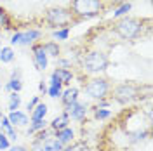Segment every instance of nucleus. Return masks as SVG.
I'll use <instances>...</instances> for the list:
<instances>
[{
    "mask_svg": "<svg viewBox=\"0 0 153 151\" xmlns=\"http://www.w3.org/2000/svg\"><path fill=\"white\" fill-rule=\"evenodd\" d=\"M56 139L61 144H66V142H70L71 139H73V130L71 129H61V130H56Z\"/></svg>",
    "mask_w": 153,
    "mask_h": 151,
    "instance_id": "nucleus-12",
    "label": "nucleus"
},
{
    "mask_svg": "<svg viewBox=\"0 0 153 151\" xmlns=\"http://www.w3.org/2000/svg\"><path fill=\"white\" fill-rule=\"evenodd\" d=\"M76 95H78V90H76L75 87H73V89H68L66 92L61 95V99H63V104H65V106H70V104L76 103Z\"/></svg>",
    "mask_w": 153,
    "mask_h": 151,
    "instance_id": "nucleus-15",
    "label": "nucleus"
},
{
    "mask_svg": "<svg viewBox=\"0 0 153 151\" xmlns=\"http://www.w3.org/2000/svg\"><path fill=\"white\" fill-rule=\"evenodd\" d=\"M7 120L10 122V125H26L28 123V116L25 113H19V111H10Z\"/></svg>",
    "mask_w": 153,
    "mask_h": 151,
    "instance_id": "nucleus-11",
    "label": "nucleus"
},
{
    "mask_svg": "<svg viewBox=\"0 0 153 151\" xmlns=\"http://www.w3.org/2000/svg\"><path fill=\"white\" fill-rule=\"evenodd\" d=\"M63 151H91V150H89V146H87L85 142H75L73 146L65 148Z\"/></svg>",
    "mask_w": 153,
    "mask_h": 151,
    "instance_id": "nucleus-24",
    "label": "nucleus"
},
{
    "mask_svg": "<svg viewBox=\"0 0 153 151\" xmlns=\"http://www.w3.org/2000/svg\"><path fill=\"white\" fill-rule=\"evenodd\" d=\"M110 92V82L106 78H92L85 84V94L92 99H105Z\"/></svg>",
    "mask_w": 153,
    "mask_h": 151,
    "instance_id": "nucleus-6",
    "label": "nucleus"
},
{
    "mask_svg": "<svg viewBox=\"0 0 153 151\" xmlns=\"http://www.w3.org/2000/svg\"><path fill=\"white\" fill-rule=\"evenodd\" d=\"M68 108V116H71L73 120H78V122H82L84 118H85L87 115V106L85 104H80V103H73L70 104V106H66Z\"/></svg>",
    "mask_w": 153,
    "mask_h": 151,
    "instance_id": "nucleus-8",
    "label": "nucleus"
},
{
    "mask_svg": "<svg viewBox=\"0 0 153 151\" xmlns=\"http://www.w3.org/2000/svg\"><path fill=\"white\" fill-rule=\"evenodd\" d=\"M0 129H2V132L7 134L10 139H16V137H18V134L14 132V129H12L10 122L7 120V118H5V116H2V123H0Z\"/></svg>",
    "mask_w": 153,
    "mask_h": 151,
    "instance_id": "nucleus-17",
    "label": "nucleus"
},
{
    "mask_svg": "<svg viewBox=\"0 0 153 151\" xmlns=\"http://www.w3.org/2000/svg\"><path fill=\"white\" fill-rule=\"evenodd\" d=\"M110 4H113V5H117V4H125L127 0H108Z\"/></svg>",
    "mask_w": 153,
    "mask_h": 151,
    "instance_id": "nucleus-32",
    "label": "nucleus"
},
{
    "mask_svg": "<svg viewBox=\"0 0 153 151\" xmlns=\"http://www.w3.org/2000/svg\"><path fill=\"white\" fill-rule=\"evenodd\" d=\"M148 23H150V19L122 18L111 24V31L122 40H136V38L143 37V30L148 28L144 24H148Z\"/></svg>",
    "mask_w": 153,
    "mask_h": 151,
    "instance_id": "nucleus-2",
    "label": "nucleus"
},
{
    "mask_svg": "<svg viewBox=\"0 0 153 151\" xmlns=\"http://www.w3.org/2000/svg\"><path fill=\"white\" fill-rule=\"evenodd\" d=\"M110 115H111V111L110 110H103V108H96V111H94V116L97 120H105Z\"/></svg>",
    "mask_w": 153,
    "mask_h": 151,
    "instance_id": "nucleus-25",
    "label": "nucleus"
},
{
    "mask_svg": "<svg viewBox=\"0 0 153 151\" xmlns=\"http://www.w3.org/2000/svg\"><path fill=\"white\" fill-rule=\"evenodd\" d=\"M40 30H28V31H18V33H14L12 38H10V44L12 45H30V44H33L37 38H40Z\"/></svg>",
    "mask_w": 153,
    "mask_h": 151,
    "instance_id": "nucleus-7",
    "label": "nucleus"
},
{
    "mask_svg": "<svg viewBox=\"0 0 153 151\" xmlns=\"http://www.w3.org/2000/svg\"><path fill=\"white\" fill-rule=\"evenodd\" d=\"M37 103H38V99H37V97H33V99H31V103H28V110H33V108L37 106Z\"/></svg>",
    "mask_w": 153,
    "mask_h": 151,
    "instance_id": "nucleus-30",
    "label": "nucleus"
},
{
    "mask_svg": "<svg viewBox=\"0 0 153 151\" xmlns=\"http://www.w3.org/2000/svg\"><path fill=\"white\" fill-rule=\"evenodd\" d=\"M14 59V50L10 47H2L0 49V61L2 63H10Z\"/></svg>",
    "mask_w": 153,
    "mask_h": 151,
    "instance_id": "nucleus-19",
    "label": "nucleus"
},
{
    "mask_svg": "<svg viewBox=\"0 0 153 151\" xmlns=\"http://www.w3.org/2000/svg\"><path fill=\"white\" fill-rule=\"evenodd\" d=\"M19 104H21V97H19V94H18V92H12V94H10L9 110H10V111H18Z\"/></svg>",
    "mask_w": 153,
    "mask_h": 151,
    "instance_id": "nucleus-21",
    "label": "nucleus"
},
{
    "mask_svg": "<svg viewBox=\"0 0 153 151\" xmlns=\"http://www.w3.org/2000/svg\"><path fill=\"white\" fill-rule=\"evenodd\" d=\"M0 118H2V110H0Z\"/></svg>",
    "mask_w": 153,
    "mask_h": 151,
    "instance_id": "nucleus-33",
    "label": "nucleus"
},
{
    "mask_svg": "<svg viewBox=\"0 0 153 151\" xmlns=\"http://www.w3.org/2000/svg\"><path fill=\"white\" fill-rule=\"evenodd\" d=\"M54 38L56 40H66L68 35H70V28H59V30H54Z\"/></svg>",
    "mask_w": 153,
    "mask_h": 151,
    "instance_id": "nucleus-23",
    "label": "nucleus"
},
{
    "mask_svg": "<svg viewBox=\"0 0 153 151\" xmlns=\"http://www.w3.org/2000/svg\"><path fill=\"white\" fill-rule=\"evenodd\" d=\"M40 151H63V144L57 139H47L42 144V150Z\"/></svg>",
    "mask_w": 153,
    "mask_h": 151,
    "instance_id": "nucleus-16",
    "label": "nucleus"
},
{
    "mask_svg": "<svg viewBox=\"0 0 153 151\" xmlns=\"http://www.w3.org/2000/svg\"><path fill=\"white\" fill-rule=\"evenodd\" d=\"M9 148V139L4 132H0V150H7Z\"/></svg>",
    "mask_w": 153,
    "mask_h": 151,
    "instance_id": "nucleus-29",
    "label": "nucleus"
},
{
    "mask_svg": "<svg viewBox=\"0 0 153 151\" xmlns=\"http://www.w3.org/2000/svg\"><path fill=\"white\" fill-rule=\"evenodd\" d=\"M82 66L87 73H101L110 66V59L103 50H91L84 56Z\"/></svg>",
    "mask_w": 153,
    "mask_h": 151,
    "instance_id": "nucleus-4",
    "label": "nucleus"
},
{
    "mask_svg": "<svg viewBox=\"0 0 153 151\" xmlns=\"http://www.w3.org/2000/svg\"><path fill=\"white\" fill-rule=\"evenodd\" d=\"M68 122H70V116L66 113H63V115H59L57 118H54L51 125H52L54 130H61V129H66L68 127Z\"/></svg>",
    "mask_w": 153,
    "mask_h": 151,
    "instance_id": "nucleus-13",
    "label": "nucleus"
},
{
    "mask_svg": "<svg viewBox=\"0 0 153 151\" xmlns=\"http://www.w3.org/2000/svg\"><path fill=\"white\" fill-rule=\"evenodd\" d=\"M68 10L73 18V23H80L85 19H92L101 16L108 10L106 0H70Z\"/></svg>",
    "mask_w": 153,
    "mask_h": 151,
    "instance_id": "nucleus-1",
    "label": "nucleus"
},
{
    "mask_svg": "<svg viewBox=\"0 0 153 151\" xmlns=\"http://www.w3.org/2000/svg\"><path fill=\"white\" fill-rule=\"evenodd\" d=\"M44 120H33V123L30 125V129H28V134H35L38 130V129H44Z\"/></svg>",
    "mask_w": 153,
    "mask_h": 151,
    "instance_id": "nucleus-26",
    "label": "nucleus"
},
{
    "mask_svg": "<svg viewBox=\"0 0 153 151\" xmlns=\"http://www.w3.org/2000/svg\"><path fill=\"white\" fill-rule=\"evenodd\" d=\"M141 94V87L139 85L132 84V82H124V84H118L113 90V99L118 104H127L134 101L136 97H139Z\"/></svg>",
    "mask_w": 153,
    "mask_h": 151,
    "instance_id": "nucleus-5",
    "label": "nucleus"
},
{
    "mask_svg": "<svg viewBox=\"0 0 153 151\" xmlns=\"http://www.w3.org/2000/svg\"><path fill=\"white\" fill-rule=\"evenodd\" d=\"M45 113H47V106L45 104H38L33 110V113H31V120H44Z\"/></svg>",
    "mask_w": 153,
    "mask_h": 151,
    "instance_id": "nucleus-20",
    "label": "nucleus"
},
{
    "mask_svg": "<svg viewBox=\"0 0 153 151\" xmlns=\"http://www.w3.org/2000/svg\"><path fill=\"white\" fill-rule=\"evenodd\" d=\"M73 78V75H71V71L70 70H66V68H57V70H54V73H52V78H51V84H68L70 80Z\"/></svg>",
    "mask_w": 153,
    "mask_h": 151,
    "instance_id": "nucleus-10",
    "label": "nucleus"
},
{
    "mask_svg": "<svg viewBox=\"0 0 153 151\" xmlns=\"http://www.w3.org/2000/svg\"><path fill=\"white\" fill-rule=\"evenodd\" d=\"M12 28V18L9 16V12L0 7V30H10Z\"/></svg>",
    "mask_w": 153,
    "mask_h": 151,
    "instance_id": "nucleus-14",
    "label": "nucleus"
},
{
    "mask_svg": "<svg viewBox=\"0 0 153 151\" xmlns=\"http://www.w3.org/2000/svg\"><path fill=\"white\" fill-rule=\"evenodd\" d=\"M44 21L45 24H49V28H70L73 24V18L70 14L68 7H51L45 10L44 14Z\"/></svg>",
    "mask_w": 153,
    "mask_h": 151,
    "instance_id": "nucleus-3",
    "label": "nucleus"
},
{
    "mask_svg": "<svg viewBox=\"0 0 153 151\" xmlns=\"http://www.w3.org/2000/svg\"><path fill=\"white\" fill-rule=\"evenodd\" d=\"M7 89L9 90H14V92H19L21 90V80L19 78H12L9 84H7Z\"/></svg>",
    "mask_w": 153,
    "mask_h": 151,
    "instance_id": "nucleus-27",
    "label": "nucleus"
},
{
    "mask_svg": "<svg viewBox=\"0 0 153 151\" xmlns=\"http://www.w3.org/2000/svg\"><path fill=\"white\" fill-rule=\"evenodd\" d=\"M33 59L38 70H45L47 68V54L42 47V44H35L33 45Z\"/></svg>",
    "mask_w": 153,
    "mask_h": 151,
    "instance_id": "nucleus-9",
    "label": "nucleus"
},
{
    "mask_svg": "<svg viewBox=\"0 0 153 151\" xmlns=\"http://www.w3.org/2000/svg\"><path fill=\"white\" fill-rule=\"evenodd\" d=\"M49 95H51V97H59V95H61V85L59 84H51Z\"/></svg>",
    "mask_w": 153,
    "mask_h": 151,
    "instance_id": "nucleus-28",
    "label": "nucleus"
},
{
    "mask_svg": "<svg viewBox=\"0 0 153 151\" xmlns=\"http://www.w3.org/2000/svg\"><path fill=\"white\" fill-rule=\"evenodd\" d=\"M129 10H131V4H129V2H125V4H122L118 9H115L113 18H122V16H125Z\"/></svg>",
    "mask_w": 153,
    "mask_h": 151,
    "instance_id": "nucleus-22",
    "label": "nucleus"
},
{
    "mask_svg": "<svg viewBox=\"0 0 153 151\" xmlns=\"http://www.w3.org/2000/svg\"><path fill=\"white\" fill-rule=\"evenodd\" d=\"M42 47H44L47 56H54V57L59 56V45L56 42H45V44H42Z\"/></svg>",
    "mask_w": 153,
    "mask_h": 151,
    "instance_id": "nucleus-18",
    "label": "nucleus"
},
{
    "mask_svg": "<svg viewBox=\"0 0 153 151\" xmlns=\"http://www.w3.org/2000/svg\"><path fill=\"white\" fill-rule=\"evenodd\" d=\"M9 151H28L25 146H14V148H10Z\"/></svg>",
    "mask_w": 153,
    "mask_h": 151,
    "instance_id": "nucleus-31",
    "label": "nucleus"
}]
</instances>
